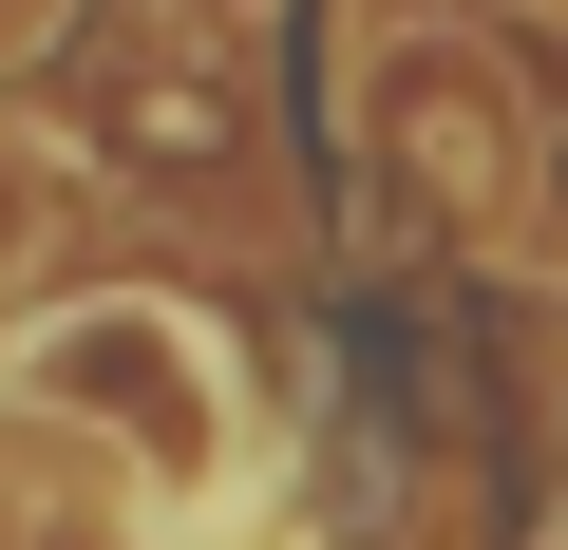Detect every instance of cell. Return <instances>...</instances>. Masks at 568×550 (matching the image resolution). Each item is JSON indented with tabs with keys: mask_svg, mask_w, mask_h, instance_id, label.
<instances>
[{
	"mask_svg": "<svg viewBox=\"0 0 568 550\" xmlns=\"http://www.w3.org/2000/svg\"><path fill=\"white\" fill-rule=\"evenodd\" d=\"M39 399L77 437H114L133 493H227L246 474V399H227V342L190 304H77V323H39Z\"/></svg>",
	"mask_w": 568,
	"mask_h": 550,
	"instance_id": "obj_1",
	"label": "cell"
},
{
	"mask_svg": "<svg viewBox=\"0 0 568 550\" xmlns=\"http://www.w3.org/2000/svg\"><path fill=\"white\" fill-rule=\"evenodd\" d=\"M39 228H58V152H20V133H0V266H20Z\"/></svg>",
	"mask_w": 568,
	"mask_h": 550,
	"instance_id": "obj_2",
	"label": "cell"
},
{
	"mask_svg": "<svg viewBox=\"0 0 568 550\" xmlns=\"http://www.w3.org/2000/svg\"><path fill=\"white\" fill-rule=\"evenodd\" d=\"M171 20H190V39H246V20H284V0H171Z\"/></svg>",
	"mask_w": 568,
	"mask_h": 550,
	"instance_id": "obj_3",
	"label": "cell"
}]
</instances>
